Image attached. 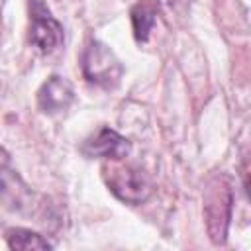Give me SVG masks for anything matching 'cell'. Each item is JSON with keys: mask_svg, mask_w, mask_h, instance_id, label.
<instances>
[{"mask_svg": "<svg viewBox=\"0 0 251 251\" xmlns=\"http://www.w3.org/2000/svg\"><path fill=\"white\" fill-rule=\"evenodd\" d=\"M155 24V12L147 4H137L131 8V25H133V35L137 41H147L149 31Z\"/></svg>", "mask_w": 251, "mask_h": 251, "instance_id": "8", "label": "cell"}, {"mask_svg": "<svg viewBox=\"0 0 251 251\" xmlns=\"http://www.w3.org/2000/svg\"><path fill=\"white\" fill-rule=\"evenodd\" d=\"M6 241L10 249H51L53 245L39 233L24 227H12L6 231Z\"/></svg>", "mask_w": 251, "mask_h": 251, "instance_id": "7", "label": "cell"}, {"mask_svg": "<svg viewBox=\"0 0 251 251\" xmlns=\"http://www.w3.org/2000/svg\"><path fill=\"white\" fill-rule=\"evenodd\" d=\"M233 190L226 176H214L204 190V218L208 235L214 243H224L231 220Z\"/></svg>", "mask_w": 251, "mask_h": 251, "instance_id": "2", "label": "cell"}, {"mask_svg": "<svg viewBox=\"0 0 251 251\" xmlns=\"http://www.w3.org/2000/svg\"><path fill=\"white\" fill-rule=\"evenodd\" d=\"M10 163V155H8V151L0 145V167H4V165H8Z\"/></svg>", "mask_w": 251, "mask_h": 251, "instance_id": "9", "label": "cell"}, {"mask_svg": "<svg viewBox=\"0 0 251 251\" xmlns=\"http://www.w3.org/2000/svg\"><path fill=\"white\" fill-rule=\"evenodd\" d=\"M80 67L88 82L104 88H114L124 75V67L114 51L96 39L84 47L80 55Z\"/></svg>", "mask_w": 251, "mask_h": 251, "instance_id": "3", "label": "cell"}, {"mask_svg": "<svg viewBox=\"0 0 251 251\" xmlns=\"http://www.w3.org/2000/svg\"><path fill=\"white\" fill-rule=\"evenodd\" d=\"M29 41L41 53H51L63 43V25L43 0H29Z\"/></svg>", "mask_w": 251, "mask_h": 251, "instance_id": "4", "label": "cell"}, {"mask_svg": "<svg viewBox=\"0 0 251 251\" xmlns=\"http://www.w3.org/2000/svg\"><path fill=\"white\" fill-rule=\"evenodd\" d=\"M120 161L122 159L102 167L108 188L126 204L145 202L153 192V182L149 175L137 165L120 163Z\"/></svg>", "mask_w": 251, "mask_h": 251, "instance_id": "1", "label": "cell"}, {"mask_svg": "<svg viewBox=\"0 0 251 251\" xmlns=\"http://www.w3.org/2000/svg\"><path fill=\"white\" fill-rule=\"evenodd\" d=\"M129 149H131L129 141L110 127H102L96 135L88 137L82 145V153L86 157H100L110 161L124 159L129 153Z\"/></svg>", "mask_w": 251, "mask_h": 251, "instance_id": "5", "label": "cell"}, {"mask_svg": "<svg viewBox=\"0 0 251 251\" xmlns=\"http://www.w3.org/2000/svg\"><path fill=\"white\" fill-rule=\"evenodd\" d=\"M73 100H75V90H73L71 82L65 80L63 76H57V75L49 76L37 92L39 108L51 116L65 112L73 104Z\"/></svg>", "mask_w": 251, "mask_h": 251, "instance_id": "6", "label": "cell"}]
</instances>
